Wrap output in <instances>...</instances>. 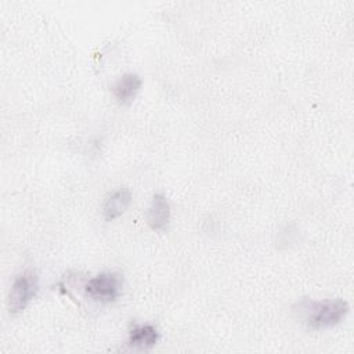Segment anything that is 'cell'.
Returning <instances> with one entry per match:
<instances>
[{"label": "cell", "mask_w": 354, "mask_h": 354, "mask_svg": "<svg viewBox=\"0 0 354 354\" xmlns=\"http://www.w3.org/2000/svg\"><path fill=\"white\" fill-rule=\"evenodd\" d=\"M304 319L311 329H325L339 324L348 313V304L343 299L308 301L304 300L299 304Z\"/></svg>", "instance_id": "cell-1"}, {"label": "cell", "mask_w": 354, "mask_h": 354, "mask_svg": "<svg viewBox=\"0 0 354 354\" xmlns=\"http://www.w3.org/2000/svg\"><path fill=\"white\" fill-rule=\"evenodd\" d=\"M123 278L119 272H102L90 278L83 285L84 295L91 300L105 303H113L122 293Z\"/></svg>", "instance_id": "cell-2"}, {"label": "cell", "mask_w": 354, "mask_h": 354, "mask_svg": "<svg viewBox=\"0 0 354 354\" xmlns=\"http://www.w3.org/2000/svg\"><path fill=\"white\" fill-rule=\"evenodd\" d=\"M39 290L37 275L32 270H25L18 274L11 285L8 295V310L11 315H17L26 308L29 301Z\"/></svg>", "instance_id": "cell-3"}, {"label": "cell", "mask_w": 354, "mask_h": 354, "mask_svg": "<svg viewBox=\"0 0 354 354\" xmlns=\"http://www.w3.org/2000/svg\"><path fill=\"white\" fill-rule=\"evenodd\" d=\"M147 223L155 231H165L170 223V205L163 194H156L147 212Z\"/></svg>", "instance_id": "cell-4"}, {"label": "cell", "mask_w": 354, "mask_h": 354, "mask_svg": "<svg viewBox=\"0 0 354 354\" xmlns=\"http://www.w3.org/2000/svg\"><path fill=\"white\" fill-rule=\"evenodd\" d=\"M141 83V77L137 73H124L112 84L111 90L119 104L129 105L137 95Z\"/></svg>", "instance_id": "cell-5"}, {"label": "cell", "mask_w": 354, "mask_h": 354, "mask_svg": "<svg viewBox=\"0 0 354 354\" xmlns=\"http://www.w3.org/2000/svg\"><path fill=\"white\" fill-rule=\"evenodd\" d=\"M131 202V192L127 188H119L112 192L104 203L102 213L106 221H112L122 216Z\"/></svg>", "instance_id": "cell-6"}, {"label": "cell", "mask_w": 354, "mask_h": 354, "mask_svg": "<svg viewBox=\"0 0 354 354\" xmlns=\"http://www.w3.org/2000/svg\"><path fill=\"white\" fill-rule=\"evenodd\" d=\"M159 340V332L153 325H134L129 332V346L149 348Z\"/></svg>", "instance_id": "cell-7"}]
</instances>
